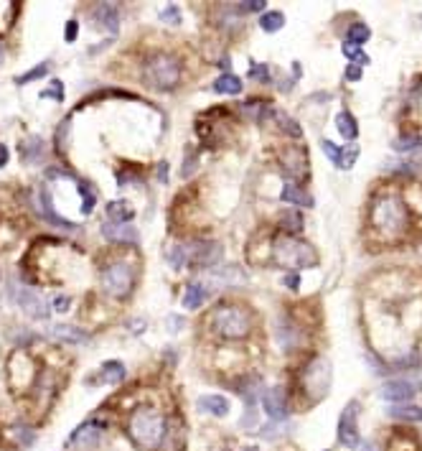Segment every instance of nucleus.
<instances>
[{
    "label": "nucleus",
    "instance_id": "nucleus-21",
    "mask_svg": "<svg viewBox=\"0 0 422 451\" xmlns=\"http://www.w3.org/2000/svg\"><path fill=\"white\" fill-rule=\"evenodd\" d=\"M122 378H125V365H122V362L109 360V362H104V365L99 367V383L117 385V383H122Z\"/></svg>",
    "mask_w": 422,
    "mask_h": 451
},
{
    "label": "nucleus",
    "instance_id": "nucleus-45",
    "mask_svg": "<svg viewBox=\"0 0 422 451\" xmlns=\"http://www.w3.org/2000/svg\"><path fill=\"white\" fill-rule=\"evenodd\" d=\"M6 59V51H3V46H0V61Z\"/></svg>",
    "mask_w": 422,
    "mask_h": 451
},
{
    "label": "nucleus",
    "instance_id": "nucleus-43",
    "mask_svg": "<svg viewBox=\"0 0 422 451\" xmlns=\"http://www.w3.org/2000/svg\"><path fill=\"white\" fill-rule=\"evenodd\" d=\"M252 77H257V80H267L270 74H267L265 67H257V69H252Z\"/></svg>",
    "mask_w": 422,
    "mask_h": 451
},
{
    "label": "nucleus",
    "instance_id": "nucleus-39",
    "mask_svg": "<svg viewBox=\"0 0 422 451\" xmlns=\"http://www.w3.org/2000/svg\"><path fill=\"white\" fill-rule=\"evenodd\" d=\"M21 436H23V441L26 444H31V441H33V431H31V428H16V439H21Z\"/></svg>",
    "mask_w": 422,
    "mask_h": 451
},
{
    "label": "nucleus",
    "instance_id": "nucleus-6",
    "mask_svg": "<svg viewBox=\"0 0 422 451\" xmlns=\"http://www.w3.org/2000/svg\"><path fill=\"white\" fill-rule=\"evenodd\" d=\"M222 258V245L219 243H186L175 245L171 250V262L175 268L181 265H211Z\"/></svg>",
    "mask_w": 422,
    "mask_h": 451
},
{
    "label": "nucleus",
    "instance_id": "nucleus-46",
    "mask_svg": "<svg viewBox=\"0 0 422 451\" xmlns=\"http://www.w3.org/2000/svg\"><path fill=\"white\" fill-rule=\"evenodd\" d=\"M244 451H257V446H249V449H244Z\"/></svg>",
    "mask_w": 422,
    "mask_h": 451
},
{
    "label": "nucleus",
    "instance_id": "nucleus-23",
    "mask_svg": "<svg viewBox=\"0 0 422 451\" xmlns=\"http://www.w3.org/2000/svg\"><path fill=\"white\" fill-rule=\"evenodd\" d=\"M107 214L112 222H120V225H127V222L133 220V207L127 204V201H109L107 204Z\"/></svg>",
    "mask_w": 422,
    "mask_h": 451
},
{
    "label": "nucleus",
    "instance_id": "nucleus-44",
    "mask_svg": "<svg viewBox=\"0 0 422 451\" xmlns=\"http://www.w3.org/2000/svg\"><path fill=\"white\" fill-rule=\"evenodd\" d=\"M56 306H59V309H67V306H69V299H56Z\"/></svg>",
    "mask_w": 422,
    "mask_h": 451
},
{
    "label": "nucleus",
    "instance_id": "nucleus-9",
    "mask_svg": "<svg viewBox=\"0 0 422 451\" xmlns=\"http://www.w3.org/2000/svg\"><path fill=\"white\" fill-rule=\"evenodd\" d=\"M338 441L349 449H356L362 436H359V403L351 400L349 405L341 413V421H338Z\"/></svg>",
    "mask_w": 422,
    "mask_h": 451
},
{
    "label": "nucleus",
    "instance_id": "nucleus-19",
    "mask_svg": "<svg viewBox=\"0 0 422 451\" xmlns=\"http://www.w3.org/2000/svg\"><path fill=\"white\" fill-rule=\"evenodd\" d=\"M199 408L211 415H217V418H224V415L229 413V403L222 396H204L199 398Z\"/></svg>",
    "mask_w": 422,
    "mask_h": 451
},
{
    "label": "nucleus",
    "instance_id": "nucleus-12",
    "mask_svg": "<svg viewBox=\"0 0 422 451\" xmlns=\"http://www.w3.org/2000/svg\"><path fill=\"white\" fill-rule=\"evenodd\" d=\"M102 235L109 240V243H138V230H135L130 222L127 225H120V222H104L102 225Z\"/></svg>",
    "mask_w": 422,
    "mask_h": 451
},
{
    "label": "nucleus",
    "instance_id": "nucleus-4",
    "mask_svg": "<svg viewBox=\"0 0 422 451\" xmlns=\"http://www.w3.org/2000/svg\"><path fill=\"white\" fill-rule=\"evenodd\" d=\"M275 262L280 268H313L318 255L308 243L296 238H280L275 243Z\"/></svg>",
    "mask_w": 422,
    "mask_h": 451
},
{
    "label": "nucleus",
    "instance_id": "nucleus-13",
    "mask_svg": "<svg viewBox=\"0 0 422 451\" xmlns=\"http://www.w3.org/2000/svg\"><path fill=\"white\" fill-rule=\"evenodd\" d=\"M92 18H94L97 28H104L109 33H115L117 26H120V13H117L115 3H99L92 13Z\"/></svg>",
    "mask_w": 422,
    "mask_h": 451
},
{
    "label": "nucleus",
    "instance_id": "nucleus-11",
    "mask_svg": "<svg viewBox=\"0 0 422 451\" xmlns=\"http://www.w3.org/2000/svg\"><path fill=\"white\" fill-rule=\"evenodd\" d=\"M36 209H38V214H41L43 220L48 222V225L67 227V230H77V225H74V222H69L67 217H61V214L54 209V199H51V191H48V186H38V191H36Z\"/></svg>",
    "mask_w": 422,
    "mask_h": 451
},
{
    "label": "nucleus",
    "instance_id": "nucleus-37",
    "mask_svg": "<svg viewBox=\"0 0 422 451\" xmlns=\"http://www.w3.org/2000/svg\"><path fill=\"white\" fill-rule=\"evenodd\" d=\"M193 171H196V156H193V153H188V161L183 164V171H181V174H183V176H191Z\"/></svg>",
    "mask_w": 422,
    "mask_h": 451
},
{
    "label": "nucleus",
    "instance_id": "nucleus-26",
    "mask_svg": "<svg viewBox=\"0 0 422 451\" xmlns=\"http://www.w3.org/2000/svg\"><path fill=\"white\" fill-rule=\"evenodd\" d=\"M51 334L56 336V339H64V341H85L87 334L82 329H77V327H67V324H59V327H54L51 329Z\"/></svg>",
    "mask_w": 422,
    "mask_h": 451
},
{
    "label": "nucleus",
    "instance_id": "nucleus-36",
    "mask_svg": "<svg viewBox=\"0 0 422 451\" xmlns=\"http://www.w3.org/2000/svg\"><path fill=\"white\" fill-rule=\"evenodd\" d=\"M161 18H163V21H171V23H178V8H175V6H168L163 13H161Z\"/></svg>",
    "mask_w": 422,
    "mask_h": 451
},
{
    "label": "nucleus",
    "instance_id": "nucleus-29",
    "mask_svg": "<svg viewBox=\"0 0 422 451\" xmlns=\"http://www.w3.org/2000/svg\"><path fill=\"white\" fill-rule=\"evenodd\" d=\"M280 225H283L288 232H301V230H303V217H301V212H296V209H285L283 217H280Z\"/></svg>",
    "mask_w": 422,
    "mask_h": 451
},
{
    "label": "nucleus",
    "instance_id": "nucleus-1",
    "mask_svg": "<svg viewBox=\"0 0 422 451\" xmlns=\"http://www.w3.org/2000/svg\"><path fill=\"white\" fill-rule=\"evenodd\" d=\"M127 433L138 449L156 451L166 439V418L156 408H138L127 421Z\"/></svg>",
    "mask_w": 422,
    "mask_h": 451
},
{
    "label": "nucleus",
    "instance_id": "nucleus-16",
    "mask_svg": "<svg viewBox=\"0 0 422 451\" xmlns=\"http://www.w3.org/2000/svg\"><path fill=\"white\" fill-rule=\"evenodd\" d=\"M99 436H102V426H99V423H94V421H87V423H82L77 431H74L72 444L92 446V444H97V441H99Z\"/></svg>",
    "mask_w": 422,
    "mask_h": 451
},
{
    "label": "nucleus",
    "instance_id": "nucleus-14",
    "mask_svg": "<svg viewBox=\"0 0 422 451\" xmlns=\"http://www.w3.org/2000/svg\"><path fill=\"white\" fill-rule=\"evenodd\" d=\"M415 396V385L407 383V380H389V383L382 388V398L392 403H407Z\"/></svg>",
    "mask_w": 422,
    "mask_h": 451
},
{
    "label": "nucleus",
    "instance_id": "nucleus-32",
    "mask_svg": "<svg viewBox=\"0 0 422 451\" xmlns=\"http://www.w3.org/2000/svg\"><path fill=\"white\" fill-rule=\"evenodd\" d=\"M344 56H349V59H354V64H369V56L364 54L359 46H354V43H344Z\"/></svg>",
    "mask_w": 422,
    "mask_h": 451
},
{
    "label": "nucleus",
    "instance_id": "nucleus-35",
    "mask_svg": "<svg viewBox=\"0 0 422 451\" xmlns=\"http://www.w3.org/2000/svg\"><path fill=\"white\" fill-rule=\"evenodd\" d=\"M61 87H64L61 82H51V90H43V92H41V97H43V100H46V97H54V100H59V102H61V100H64V90H61Z\"/></svg>",
    "mask_w": 422,
    "mask_h": 451
},
{
    "label": "nucleus",
    "instance_id": "nucleus-15",
    "mask_svg": "<svg viewBox=\"0 0 422 451\" xmlns=\"http://www.w3.org/2000/svg\"><path fill=\"white\" fill-rule=\"evenodd\" d=\"M262 405H265V413L270 415L272 421H283L285 415V398L278 388H272V391L262 393Z\"/></svg>",
    "mask_w": 422,
    "mask_h": 451
},
{
    "label": "nucleus",
    "instance_id": "nucleus-17",
    "mask_svg": "<svg viewBox=\"0 0 422 451\" xmlns=\"http://www.w3.org/2000/svg\"><path fill=\"white\" fill-rule=\"evenodd\" d=\"M209 299V291H206L204 283L199 281H191L186 286V291H183V309L193 311V309H199L204 301Z\"/></svg>",
    "mask_w": 422,
    "mask_h": 451
},
{
    "label": "nucleus",
    "instance_id": "nucleus-3",
    "mask_svg": "<svg viewBox=\"0 0 422 451\" xmlns=\"http://www.w3.org/2000/svg\"><path fill=\"white\" fill-rule=\"evenodd\" d=\"M145 80L156 90H173L181 82V61L171 54L158 51L145 61Z\"/></svg>",
    "mask_w": 422,
    "mask_h": 451
},
{
    "label": "nucleus",
    "instance_id": "nucleus-5",
    "mask_svg": "<svg viewBox=\"0 0 422 451\" xmlns=\"http://www.w3.org/2000/svg\"><path fill=\"white\" fill-rule=\"evenodd\" d=\"M372 225L384 235H397L407 225V212L397 196H384L372 209Z\"/></svg>",
    "mask_w": 422,
    "mask_h": 451
},
{
    "label": "nucleus",
    "instance_id": "nucleus-2",
    "mask_svg": "<svg viewBox=\"0 0 422 451\" xmlns=\"http://www.w3.org/2000/svg\"><path fill=\"white\" fill-rule=\"evenodd\" d=\"M211 329L217 331L219 336H224V339H242L252 329L249 311L239 309V306H219L211 314Z\"/></svg>",
    "mask_w": 422,
    "mask_h": 451
},
{
    "label": "nucleus",
    "instance_id": "nucleus-18",
    "mask_svg": "<svg viewBox=\"0 0 422 451\" xmlns=\"http://www.w3.org/2000/svg\"><path fill=\"white\" fill-rule=\"evenodd\" d=\"M21 159H23L26 164H38V161L43 159V141L38 135H31V138H26V141L21 143Z\"/></svg>",
    "mask_w": 422,
    "mask_h": 451
},
{
    "label": "nucleus",
    "instance_id": "nucleus-25",
    "mask_svg": "<svg viewBox=\"0 0 422 451\" xmlns=\"http://www.w3.org/2000/svg\"><path fill=\"white\" fill-rule=\"evenodd\" d=\"M214 90L224 92V95H239L242 92V80L234 74H222L217 82H214Z\"/></svg>",
    "mask_w": 422,
    "mask_h": 451
},
{
    "label": "nucleus",
    "instance_id": "nucleus-22",
    "mask_svg": "<svg viewBox=\"0 0 422 451\" xmlns=\"http://www.w3.org/2000/svg\"><path fill=\"white\" fill-rule=\"evenodd\" d=\"M336 128H338V133L344 135L346 141H354L356 135H359V122H356V117L346 110L336 115Z\"/></svg>",
    "mask_w": 422,
    "mask_h": 451
},
{
    "label": "nucleus",
    "instance_id": "nucleus-28",
    "mask_svg": "<svg viewBox=\"0 0 422 451\" xmlns=\"http://www.w3.org/2000/svg\"><path fill=\"white\" fill-rule=\"evenodd\" d=\"M369 36H372V31H369V26L354 23V26L349 28V33H346V43H354V46H359V43H367Z\"/></svg>",
    "mask_w": 422,
    "mask_h": 451
},
{
    "label": "nucleus",
    "instance_id": "nucleus-30",
    "mask_svg": "<svg viewBox=\"0 0 422 451\" xmlns=\"http://www.w3.org/2000/svg\"><path fill=\"white\" fill-rule=\"evenodd\" d=\"M412 148H422V135H402L394 141V151H412Z\"/></svg>",
    "mask_w": 422,
    "mask_h": 451
},
{
    "label": "nucleus",
    "instance_id": "nucleus-10",
    "mask_svg": "<svg viewBox=\"0 0 422 451\" xmlns=\"http://www.w3.org/2000/svg\"><path fill=\"white\" fill-rule=\"evenodd\" d=\"M11 299L16 301V304L21 306V309L28 314V317L33 319H46L48 317V304L38 296L36 291H28V288L23 286H16L13 283L11 286Z\"/></svg>",
    "mask_w": 422,
    "mask_h": 451
},
{
    "label": "nucleus",
    "instance_id": "nucleus-24",
    "mask_svg": "<svg viewBox=\"0 0 422 451\" xmlns=\"http://www.w3.org/2000/svg\"><path fill=\"white\" fill-rule=\"evenodd\" d=\"M285 26V16L280 11H267L262 13V18H259V28L265 31V33H275Z\"/></svg>",
    "mask_w": 422,
    "mask_h": 451
},
{
    "label": "nucleus",
    "instance_id": "nucleus-33",
    "mask_svg": "<svg viewBox=\"0 0 422 451\" xmlns=\"http://www.w3.org/2000/svg\"><path fill=\"white\" fill-rule=\"evenodd\" d=\"M341 151H344V148H338L336 143H331V141H323V153H326L328 159L333 161V164L336 166H341Z\"/></svg>",
    "mask_w": 422,
    "mask_h": 451
},
{
    "label": "nucleus",
    "instance_id": "nucleus-31",
    "mask_svg": "<svg viewBox=\"0 0 422 451\" xmlns=\"http://www.w3.org/2000/svg\"><path fill=\"white\" fill-rule=\"evenodd\" d=\"M48 74V61H43V64H38L36 69H31V72H26L23 77H18V85H28V82H33V80H38V77H46Z\"/></svg>",
    "mask_w": 422,
    "mask_h": 451
},
{
    "label": "nucleus",
    "instance_id": "nucleus-40",
    "mask_svg": "<svg viewBox=\"0 0 422 451\" xmlns=\"http://www.w3.org/2000/svg\"><path fill=\"white\" fill-rule=\"evenodd\" d=\"M77 28H79L77 21H69V23H67V36H64V38H67V41H74V38H77Z\"/></svg>",
    "mask_w": 422,
    "mask_h": 451
},
{
    "label": "nucleus",
    "instance_id": "nucleus-38",
    "mask_svg": "<svg viewBox=\"0 0 422 451\" xmlns=\"http://www.w3.org/2000/svg\"><path fill=\"white\" fill-rule=\"evenodd\" d=\"M362 77V67L359 64H349V69H346V80H359Z\"/></svg>",
    "mask_w": 422,
    "mask_h": 451
},
{
    "label": "nucleus",
    "instance_id": "nucleus-34",
    "mask_svg": "<svg viewBox=\"0 0 422 451\" xmlns=\"http://www.w3.org/2000/svg\"><path fill=\"white\" fill-rule=\"evenodd\" d=\"M265 0H244V3H239V11L242 13H257V11H265Z\"/></svg>",
    "mask_w": 422,
    "mask_h": 451
},
{
    "label": "nucleus",
    "instance_id": "nucleus-7",
    "mask_svg": "<svg viewBox=\"0 0 422 451\" xmlns=\"http://www.w3.org/2000/svg\"><path fill=\"white\" fill-rule=\"evenodd\" d=\"M102 283L112 296H127L135 286V273L127 262L117 260L112 265H107V270L102 275Z\"/></svg>",
    "mask_w": 422,
    "mask_h": 451
},
{
    "label": "nucleus",
    "instance_id": "nucleus-41",
    "mask_svg": "<svg viewBox=\"0 0 422 451\" xmlns=\"http://www.w3.org/2000/svg\"><path fill=\"white\" fill-rule=\"evenodd\" d=\"M283 125H288V133H290V135H296V138L301 135V128H298V122H293V120H288V117H285Z\"/></svg>",
    "mask_w": 422,
    "mask_h": 451
},
{
    "label": "nucleus",
    "instance_id": "nucleus-8",
    "mask_svg": "<svg viewBox=\"0 0 422 451\" xmlns=\"http://www.w3.org/2000/svg\"><path fill=\"white\" fill-rule=\"evenodd\" d=\"M8 380H11V388L18 383V388H16L18 393L28 391L31 385H33V380H36V365H33V360L23 349L8 360Z\"/></svg>",
    "mask_w": 422,
    "mask_h": 451
},
{
    "label": "nucleus",
    "instance_id": "nucleus-27",
    "mask_svg": "<svg viewBox=\"0 0 422 451\" xmlns=\"http://www.w3.org/2000/svg\"><path fill=\"white\" fill-rule=\"evenodd\" d=\"M389 413L394 415V418H402V421H415V423H420L422 421V408H417V405H394Z\"/></svg>",
    "mask_w": 422,
    "mask_h": 451
},
{
    "label": "nucleus",
    "instance_id": "nucleus-42",
    "mask_svg": "<svg viewBox=\"0 0 422 451\" xmlns=\"http://www.w3.org/2000/svg\"><path fill=\"white\" fill-rule=\"evenodd\" d=\"M8 159H11V156H8V148L3 146V143H0V169H3V166L8 164Z\"/></svg>",
    "mask_w": 422,
    "mask_h": 451
},
{
    "label": "nucleus",
    "instance_id": "nucleus-20",
    "mask_svg": "<svg viewBox=\"0 0 422 451\" xmlns=\"http://www.w3.org/2000/svg\"><path fill=\"white\" fill-rule=\"evenodd\" d=\"M283 201H288V204H298V207H313V199H310V194H308L305 189H301L298 184H285L283 189Z\"/></svg>",
    "mask_w": 422,
    "mask_h": 451
}]
</instances>
